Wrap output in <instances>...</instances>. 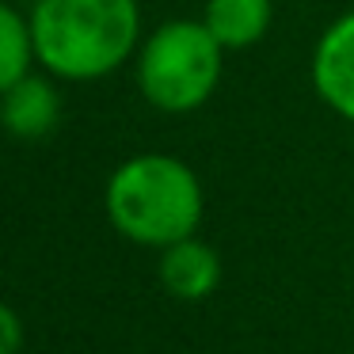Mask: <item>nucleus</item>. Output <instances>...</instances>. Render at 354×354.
<instances>
[{"label": "nucleus", "mask_w": 354, "mask_h": 354, "mask_svg": "<svg viewBox=\"0 0 354 354\" xmlns=\"http://www.w3.org/2000/svg\"><path fill=\"white\" fill-rule=\"evenodd\" d=\"M35 57L62 80H100L130 62L141 39L138 0H39Z\"/></svg>", "instance_id": "nucleus-1"}, {"label": "nucleus", "mask_w": 354, "mask_h": 354, "mask_svg": "<svg viewBox=\"0 0 354 354\" xmlns=\"http://www.w3.org/2000/svg\"><path fill=\"white\" fill-rule=\"evenodd\" d=\"M313 84L339 118L354 122V12L339 16L320 35L313 54Z\"/></svg>", "instance_id": "nucleus-4"}, {"label": "nucleus", "mask_w": 354, "mask_h": 354, "mask_svg": "<svg viewBox=\"0 0 354 354\" xmlns=\"http://www.w3.org/2000/svg\"><path fill=\"white\" fill-rule=\"evenodd\" d=\"M274 4L270 0H206L202 24L225 50H248L267 35Z\"/></svg>", "instance_id": "nucleus-7"}, {"label": "nucleus", "mask_w": 354, "mask_h": 354, "mask_svg": "<svg viewBox=\"0 0 354 354\" xmlns=\"http://www.w3.org/2000/svg\"><path fill=\"white\" fill-rule=\"evenodd\" d=\"M35 57V39H31V19H24L12 4L0 0V95L8 92L16 80L31 73Z\"/></svg>", "instance_id": "nucleus-8"}, {"label": "nucleus", "mask_w": 354, "mask_h": 354, "mask_svg": "<svg viewBox=\"0 0 354 354\" xmlns=\"http://www.w3.org/2000/svg\"><path fill=\"white\" fill-rule=\"evenodd\" d=\"M225 46L206 24L171 19L156 27L138 50V88L156 111L187 115L198 111L221 80Z\"/></svg>", "instance_id": "nucleus-3"}, {"label": "nucleus", "mask_w": 354, "mask_h": 354, "mask_svg": "<svg viewBox=\"0 0 354 354\" xmlns=\"http://www.w3.org/2000/svg\"><path fill=\"white\" fill-rule=\"evenodd\" d=\"M57 118H62V100H57L54 84L35 73H27L0 95V126L19 141L50 138Z\"/></svg>", "instance_id": "nucleus-5"}, {"label": "nucleus", "mask_w": 354, "mask_h": 354, "mask_svg": "<svg viewBox=\"0 0 354 354\" xmlns=\"http://www.w3.org/2000/svg\"><path fill=\"white\" fill-rule=\"evenodd\" d=\"M24 346V324L8 305H0V354H19Z\"/></svg>", "instance_id": "nucleus-9"}, {"label": "nucleus", "mask_w": 354, "mask_h": 354, "mask_svg": "<svg viewBox=\"0 0 354 354\" xmlns=\"http://www.w3.org/2000/svg\"><path fill=\"white\" fill-rule=\"evenodd\" d=\"M160 282L179 301H202L221 282V259H217L214 248L194 236L176 240L160 255Z\"/></svg>", "instance_id": "nucleus-6"}, {"label": "nucleus", "mask_w": 354, "mask_h": 354, "mask_svg": "<svg viewBox=\"0 0 354 354\" xmlns=\"http://www.w3.org/2000/svg\"><path fill=\"white\" fill-rule=\"evenodd\" d=\"M107 217L122 236L145 248H168L194 236L202 221V183L183 160L141 153L118 164L107 183Z\"/></svg>", "instance_id": "nucleus-2"}]
</instances>
